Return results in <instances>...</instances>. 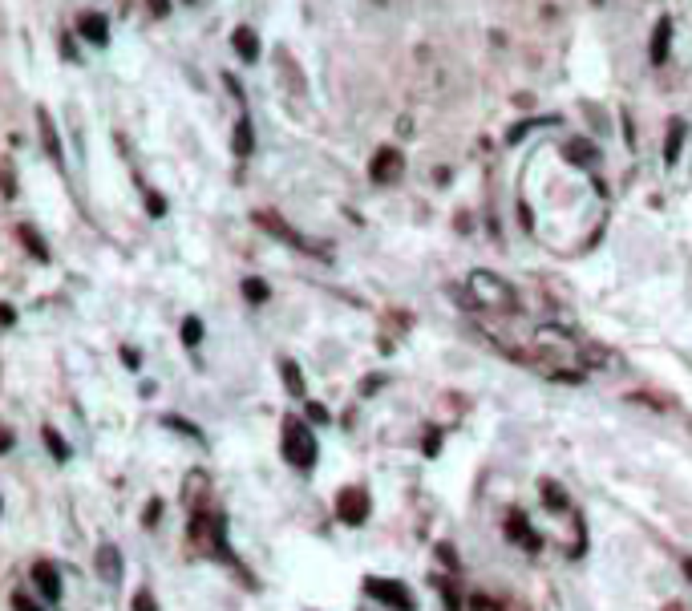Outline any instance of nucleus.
I'll use <instances>...</instances> for the list:
<instances>
[{
    "mask_svg": "<svg viewBox=\"0 0 692 611\" xmlns=\"http://www.w3.org/2000/svg\"><path fill=\"white\" fill-rule=\"evenodd\" d=\"M190 547H199V551H207V555H219V559H231V551H227V534H223V514L219 510H199L195 519H190ZM235 563V559H231ZM239 567V563H235Z\"/></svg>",
    "mask_w": 692,
    "mask_h": 611,
    "instance_id": "nucleus-1",
    "label": "nucleus"
},
{
    "mask_svg": "<svg viewBox=\"0 0 692 611\" xmlns=\"http://www.w3.org/2000/svg\"><path fill=\"white\" fill-rule=\"evenodd\" d=\"M284 458L296 466V470H312L316 466V458H320V445H316V437H312V429L304 425V421H296V417H288L284 421Z\"/></svg>",
    "mask_w": 692,
    "mask_h": 611,
    "instance_id": "nucleus-2",
    "label": "nucleus"
},
{
    "mask_svg": "<svg viewBox=\"0 0 692 611\" xmlns=\"http://www.w3.org/2000/svg\"><path fill=\"white\" fill-rule=\"evenodd\" d=\"M470 288H474L478 304L494 308V312H515V288L502 279V275H494V271H474L470 275Z\"/></svg>",
    "mask_w": 692,
    "mask_h": 611,
    "instance_id": "nucleus-3",
    "label": "nucleus"
},
{
    "mask_svg": "<svg viewBox=\"0 0 692 611\" xmlns=\"http://www.w3.org/2000/svg\"><path fill=\"white\" fill-rule=\"evenodd\" d=\"M336 519L345 526H360L369 519V490H360V486H345L341 490V498H336Z\"/></svg>",
    "mask_w": 692,
    "mask_h": 611,
    "instance_id": "nucleus-4",
    "label": "nucleus"
},
{
    "mask_svg": "<svg viewBox=\"0 0 692 611\" xmlns=\"http://www.w3.org/2000/svg\"><path fill=\"white\" fill-rule=\"evenodd\" d=\"M364 591L369 595H377L381 603H389L397 611H413V595H409V587L405 583H397V579H364Z\"/></svg>",
    "mask_w": 692,
    "mask_h": 611,
    "instance_id": "nucleus-5",
    "label": "nucleus"
},
{
    "mask_svg": "<svg viewBox=\"0 0 692 611\" xmlns=\"http://www.w3.org/2000/svg\"><path fill=\"white\" fill-rule=\"evenodd\" d=\"M93 563H97V575H101L106 583H118V579H122V551H118L114 543H101L97 555H93Z\"/></svg>",
    "mask_w": 692,
    "mask_h": 611,
    "instance_id": "nucleus-6",
    "label": "nucleus"
},
{
    "mask_svg": "<svg viewBox=\"0 0 692 611\" xmlns=\"http://www.w3.org/2000/svg\"><path fill=\"white\" fill-rule=\"evenodd\" d=\"M256 223H260L263 231H271V235H280V239H288V243H292V247H300V251H316L312 243H304L300 235H296V231H292V227H288V223H284V219H280V215H271V211H260V215H256Z\"/></svg>",
    "mask_w": 692,
    "mask_h": 611,
    "instance_id": "nucleus-7",
    "label": "nucleus"
},
{
    "mask_svg": "<svg viewBox=\"0 0 692 611\" xmlns=\"http://www.w3.org/2000/svg\"><path fill=\"white\" fill-rule=\"evenodd\" d=\"M33 583L41 587L45 603H57V599H61V579H57V571L49 567V563H37V567H33Z\"/></svg>",
    "mask_w": 692,
    "mask_h": 611,
    "instance_id": "nucleus-8",
    "label": "nucleus"
},
{
    "mask_svg": "<svg viewBox=\"0 0 692 611\" xmlns=\"http://www.w3.org/2000/svg\"><path fill=\"white\" fill-rule=\"evenodd\" d=\"M401 166H405V158H401L397 150H381V154L373 158V178H377V182H393V178L401 175Z\"/></svg>",
    "mask_w": 692,
    "mask_h": 611,
    "instance_id": "nucleus-9",
    "label": "nucleus"
},
{
    "mask_svg": "<svg viewBox=\"0 0 692 611\" xmlns=\"http://www.w3.org/2000/svg\"><path fill=\"white\" fill-rule=\"evenodd\" d=\"M506 530H510V543H522L526 551H539V547H543V538L530 530V523H526L522 514H510V519H506Z\"/></svg>",
    "mask_w": 692,
    "mask_h": 611,
    "instance_id": "nucleus-10",
    "label": "nucleus"
},
{
    "mask_svg": "<svg viewBox=\"0 0 692 611\" xmlns=\"http://www.w3.org/2000/svg\"><path fill=\"white\" fill-rule=\"evenodd\" d=\"M668 33H672V25L660 21V25H656V37H652V61H656V65L668 57Z\"/></svg>",
    "mask_w": 692,
    "mask_h": 611,
    "instance_id": "nucleus-11",
    "label": "nucleus"
},
{
    "mask_svg": "<svg viewBox=\"0 0 692 611\" xmlns=\"http://www.w3.org/2000/svg\"><path fill=\"white\" fill-rule=\"evenodd\" d=\"M543 502L551 506V510H567L571 502H567V494H563L559 482H543Z\"/></svg>",
    "mask_w": 692,
    "mask_h": 611,
    "instance_id": "nucleus-12",
    "label": "nucleus"
},
{
    "mask_svg": "<svg viewBox=\"0 0 692 611\" xmlns=\"http://www.w3.org/2000/svg\"><path fill=\"white\" fill-rule=\"evenodd\" d=\"M45 445H49L53 462H69V445L61 441V434H57V429H45Z\"/></svg>",
    "mask_w": 692,
    "mask_h": 611,
    "instance_id": "nucleus-13",
    "label": "nucleus"
},
{
    "mask_svg": "<svg viewBox=\"0 0 692 611\" xmlns=\"http://www.w3.org/2000/svg\"><path fill=\"white\" fill-rule=\"evenodd\" d=\"M235 45H239V57H243V61H251V57H256V49H260V41H256V33H251V29H239V33H235Z\"/></svg>",
    "mask_w": 692,
    "mask_h": 611,
    "instance_id": "nucleus-14",
    "label": "nucleus"
},
{
    "mask_svg": "<svg viewBox=\"0 0 692 611\" xmlns=\"http://www.w3.org/2000/svg\"><path fill=\"white\" fill-rule=\"evenodd\" d=\"M82 33H86L89 41L101 45L106 41V21H101V16H86V21H82Z\"/></svg>",
    "mask_w": 692,
    "mask_h": 611,
    "instance_id": "nucleus-15",
    "label": "nucleus"
},
{
    "mask_svg": "<svg viewBox=\"0 0 692 611\" xmlns=\"http://www.w3.org/2000/svg\"><path fill=\"white\" fill-rule=\"evenodd\" d=\"M284 385H288L296 397H304V377H300V369H296L292 360H284Z\"/></svg>",
    "mask_w": 692,
    "mask_h": 611,
    "instance_id": "nucleus-16",
    "label": "nucleus"
},
{
    "mask_svg": "<svg viewBox=\"0 0 692 611\" xmlns=\"http://www.w3.org/2000/svg\"><path fill=\"white\" fill-rule=\"evenodd\" d=\"M243 296H247L251 304H263V300H267V284H263V279H243Z\"/></svg>",
    "mask_w": 692,
    "mask_h": 611,
    "instance_id": "nucleus-17",
    "label": "nucleus"
},
{
    "mask_svg": "<svg viewBox=\"0 0 692 611\" xmlns=\"http://www.w3.org/2000/svg\"><path fill=\"white\" fill-rule=\"evenodd\" d=\"M235 154H251V130H247V122H239V130H235Z\"/></svg>",
    "mask_w": 692,
    "mask_h": 611,
    "instance_id": "nucleus-18",
    "label": "nucleus"
},
{
    "mask_svg": "<svg viewBox=\"0 0 692 611\" xmlns=\"http://www.w3.org/2000/svg\"><path fill=\"white\" fill-rule=\"evenodd\" d=\"M199 336H203V324H199V320H182V340H186L190 349L199 345Z\"/></svg>",
    "mask_w": 692,
    "mask_h": 611,
    "instance_id": "nucleus-19",
    "label": "nucleus"
},
{
    "mask_svg": "<svg viewBox=\"0 0 692 611\" xmlns=\"http://www.w3.org/2000/svg\"><path fill=\"white\" fill-rule=\"evenodd\" d=\"M21 235L29 239V251H37V260H49V251H45V247H41V239H37V235H33L29 227H21Z\"/></svg>",
    "mask_w": 692,
    "mask_h": 611,
    "instance_id": "nucleus-20",
    "label": "nucleus"
},
{
    "mask_svg": "<svg viewBox=\"0 0 692 611\" xmlns=\"http://www.w3.org/2000/svg\"><path fill=\"white\" fill-rule=\"evenodd\" d=\"M158 514H162V502H158V498H150V506H146L142 523H146V526H154V523H158Z\"/></svg>",
    "mask_w": 692,
    "mask_h": 611,
    "instance_id": "nucleus-21",
    "label": "nucleus"
},
{
    "mask_svg": "<svg viewBox=\"0 0 692 611\" xmlns=\"http://www.w3.org/2000/svg\"><path fill=\"white\" fill-rule=\"evenodd\" d=\"M166 425H171V429H182V434H190V437H203L190 421H182V417H166Z\"/></svg>",
    "mask_w": 692,
    "mask_h": 611,
    "instance_id": "nucleus-22",
    "label": "nucleus"
},
{
    "mask_svg": "<svg viewBox=\"0 0 692 611\" xmlns=\"http://www.w3.org/2000/svg\"><path fill=\"white\" fill-rule=\"evenodd\" d=\"M134 611H158L154 599H150V591H138V595H134Z\"/></svg>",
    "mask_w": 692,
    "mask_h": 611,
    "instance_id": "nucleus-23",
    "label": "nucleus"
},
{
    "mask_svg": "<svg viewBox=\"0 0 692 611\" xmlns=\"http://www.w3.org/2000/svg\"><path fill=\"white\" fill-rule=\"evenodd\" d=\"M308 417H312V421H328V409H324V405H308Z\"/></svg>",
    "mask_w": 692,
    "mask_h": 611,
    "instance_id": "nucleus-24",
    "label": "nucleus"
},
{
    "mask_svg": "<svg viewBox=\"0 0 692 611\" xmlns=\"http://www.w3.org/2000/svg\"><path fill=\"white\" fill-rule=\"evenodd\" d=\"M12 611H41V608H33L25 595H12Z\"/></svg>",
    "mask_w": 692,
    "mask_h": 611,
    "instance_id": "nucleus-25",
    "label": "nucleus"
},
{
    "mask_svg": "<svg viewBox=\"0 0 692 611\" xmlns=\"http://www.w3.org/2000/svg\"><path fill=\"white\" fill-rule=\"evenodd\" d=\"M162 211H166V203L158 195H150V215H162Z\"/></svg>",
    "mask_w": 692,
    "mask_h": 611,
    "instance_id": "nucleus-26",
    "label": "nucleus"
},
{
    "mask_svg": "<svg viewBox=\"0 0 692 611\" xmlns=\"http://www.w3.org/2000/svg\"><path fill=\"white\" fill-rule=\"evenodd\" d=\"M474 611H494V603H490L486 595H474Z\"/></svg>",
    "mask_w": 692,
    "mask_h": 611,
    "instance_id": "nucleus-27",
    "label": "nucleus"
},
{
    "mask_svg": "<svg viewBox=\"0 0 692 611\" xmlns=\"http://www.w3.org/2000/svg\"><path fill=\"white\" fill-rule=\"evenodd\" d=\"M684 575H689V579H692V559H684Z\"/></svg>",
    "mask_w": 692,
    "mask_h": 611,
    "instance_id": "nucleus-28",
    "label": "nucleus"
}]
</instances>
